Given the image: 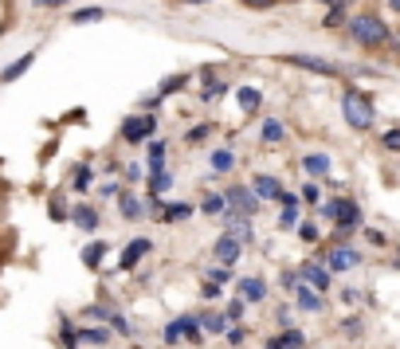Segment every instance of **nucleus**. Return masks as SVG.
<instances>
[{"mask_svg": "<svg viewBox=\"0 0 400 349\" xmlns=\"http://www.w3.org/2000/svg\"><path fill=\"white\" fill-rule=\"evenodd\" d=\"M389 8H392V12H400V0H389Z\"/></svg>", "mask_w": 400, "mask_h": 349, "instance_id": "nucleus-42", "label": "nucleus"}, {"mask_svg": "<svg viewBox=\"0 0 400 349\" xmlns=\"http://www.w3.org/2000/svg\"><path fill=\"white\" fill-rule=\"evenodd\" d=\"M32 63H35V52H28V55H20V59H16V63H8V67L0 71V79H4V83H16V79H20V75H24V71H28V67H32Z\"/></svg>", "mask_w": 400, "mask_h": 349, "instance_id": "nucleus-9", "label": "nucleus"}, {"mask_svg": "<svg viewBox=\"0 0 400 349\" xmlns=\"http://www.w3.org/2000/svg\"><path fill=\"white\" fill-rule=\"evenodd\" d=\"M302 345H307V338H302V333H298V330H287V333H282V338H275V341H271V345H267V349H302Z\"/></svg>", "mask_w": 400, "mask_h": 349, "instance_id": "nucleus-16", "label": "nucleus"}, {"mask_svg": "<svg viewBox=\"0 0 400 349\" xmlns=\"http://www.w3.org/2000/svg\"><path fill=\"white\" fill-rule=\"evenodd\" d=\"M188 216H193V208H188V205H169V208H165V220H173V224L188 220Z\"/></svg>", "mask_w": 400, "mask_h": 349, "instance_id": "nucleus-25", "label": "nucleus"}, {"mask_svg": "<svg viewBox=\"0 0 400 349\" xmlns=\"http://www.w3.org/2000/svg\"><path fill=\"white\" fill-rule=\"evenodd\" d=\"M396 267H400V259H396Z\"/></svg>", "mask_w": 400, "mask_h": 349, "instance_id": "nucleus-45", "label": "nucleus"}, {"mask_svg": "<svg viewBox=\"0 0 400 349\" xmlns=\"http://www.w3.org/2000/svg\"><path fill=\"white\" fill-rule=\"evenodd\" d=\"M232 161H236V157H232L228 149H216V154H212V169H220V173H228Z\"/></svg>", "mask_w": 400, "mask_h": 349, "instance_id": "nucleus-26", "label": "nucleus"}, {"mask_svg": "<svg viewBox=\"0 0 400 349\" xmlns=\"http://www.w3.org/2000/svg\"><path fill=\"white\" fill-rule=\"evenodd\" d=\"M256 196L259 200H275V196H282V185L275 177H256Z\"/></svg>", "mask_w": 400, "mask_h": 349, "instance_id": "nucleus-10", "label": "nucleus"}, {"mask_svg": "<svg viewBox=\"0 0 400 349\" xmlns=\"http://www.w3.org/2000/svg\"><path fill=\"white\" fill-rule=\"evenodd\" d=\"M349 32H353V40L361 43V47H381V43H389V28H384L381 16H358L349 20Z\"/></svg>", "mask_w": 400, "mask_h": 349, "instance_id": "nucleus-1", "label": "nucleus"}, {"mask_svg": "<svg viewBox=\"0 0 400 349\" xmlns=\"http://www.w3.org/2000/svg\"><path fill=\"white\" fill-rule=\"evenodd\" d=\"M35 4H43V8H59V4H67V0H35Z\"/></svg>", "mask_w": 400, "mask_h": 349, "instance_id": "nucleus-40", "label": "nucleus"}, {"mask_svg": "<svg viewBox=\"0 0 400 349\" xmlns=\"http://www.w3.org/2000/svg\"><path fill=\"white\" fill-rule=\"evenodd\" d=\"M75 188H91V169H79L75 173Z\"/></svg>", "mask_w": 400, "mask_h": 349, "instance_id": "nucleus-35", "label": "nucleus"}, {"mask_svg": "<svg viewBox=\"0 0 400 349\" xmlns=\"http://www.w3.org/2000/svg\"><path fill=\"white\" fill-rule=\"evenodd\" d=\"M145 251H149V239H145V236H142V239H134V244L126 247V256H122V267H126V271H130V267H134L137 259L145 256Z\"/></svg>", "mask_w": 400, "mask_h": 349, "instance_id": "nucleus-14", "label": "nucleus"}, {"mask_svg": "<svg viewBox=\"0 0 400 349\" xmlns=\"http://www.w3.org/2000/svg\"><path fill=\"white\" fill-rule=\"evenodd\" d=\"M326 4H330V8H345L349 0H326Z\"/></svg>", "mask_w": 400, "mask_h": 349, "instance_id": "nucleus-41", "label": "nucleus"}, {"mask_svg": "<svg viewBox=\"0 0 400 349\" xmlns=\"http://www.w3.org/2000/svg\"><path fill=\"white\" fill-rule=\"evenodd\" d=\"M122 216H126V220H142V216H145V205L137 200V196L122 193Z\"/></svg>", "mask_w": 400, "mask_h": 349, "instance_id": "nucleus-18", "label": "nucleus"}, {"mask_svg": "<svg viewBox=\"0 0 400 349\" xmlns=\"http://www.w3.org/2000/svg\"><path fill=\"white\" fill-rule=\"evenodd\" d=\"M298 231H302V239H318V228H314V224H302Z\"/></svg>", "mask_w": 400, "mask_h": 349, "instance_id": "nucleus-39", "label": "nucleus"}, {"mask_svg": "<svg viewBox=\"0 0 400 349\" xmlns=\"http://www.w3.org/2000/svg\"><path fill=\"white\" fill-rule=\"evenodd\" d=\"M298 307L302 310H322V298H318L314 287H298Z\"/></svg>", "mask_w": 400, "mask_h": 349, "instance_id": "nucleus-20", "label": "nucleus"}, {"mask_svg": "<svg viewBox=\"0 0 400 349\" xmlns=\"http://www.w3.org/2000/svg\"><path fill=\"white\" fill-rule=\"evenodd\" d=\"M228 236H236L239 244L251 239V224H247V216H228Z\"/></svg>", "mask_w": 400, "mask_h": 349, "instance_id": "nucleus-15", "label": "nucleus"}, {"mask_svg": "<svg viewBox=\"0 0 400 349\" xmlns=\"http://www.w3.org/2000/svg\"><path fill=\"white\" fill-rule=\"evenodd\" d=\"M106 8H79L75 16H71V24H94V20H103Z\"/></svg>", "mask_w": 400, "mask_h": 349, "instance_id": "nucleus-21", "label": "nucleus"}, {"mask_svg": "<svg viewBox=\"0 0 400 349\" xmlns=\"http://www.w3.org/2000/svg\"><path fill=\"white\" fill-rule=\"evenodd\" d=\"M239 4H247V8H259V12H263V8H271L275 0H239Z\"/></svg>", "mask_w": 400, "mask_h": 349, "instance_id": "nucleus-36", "label": "nucleus"}, {"mask_svg": "<svg viewBox=\"0 0 400 349\" xmlns=\"http://www.w3.org/2000/svg\"><path fill=\"white\" fill-rule=\"evenodd\" d=\"M302 275H307V282H310L314 290H326V287H330V271H326V267H318V263H307V271H302Z\"/></svg>", "mask_w": 400, "mask_h": 349, "instance_id": "nucleus-13", "label": "nucleus"}, {"mask_svg": "<svg viewBox=\"0 0 400 349\" xmlns=\"http://www.w3.org/2000/svg\"><path fill=\"white\" fill-rule=\"evenodd\" d=\"M224 208H228V200H224V196H216V193H208L205 205H200V212H205V216H228Z\"/></svg>", "mask_w": 400, "mask_h": 349, "instance_id": "nucleus-19", "label": "nucleus"}, {"mask_svg": "<svg viewBox=\"0 0 400 349\" xmlns=\"http://www.w3.org/2000/svg\"><path fill=\"white\" fill-rule=\"evenodd\" d=\"M338 24H345V8H330L322 16V28H338Z\"/></svg>", "mask_w": 400, "mask_h": 349, "instance_id": "nucleus-29", "label": "nucleus"}, {"mask_svg": "<svg viewBox=\"0 0 400 349\" xmlns=\"http://www.w3.org/2000/svg\"><path fill=\"white\" fill-rule=\"evenodd\" d=\"M358 263H361V256L353 247H338L330 256V271H349V267H358Z\"/></svg>", "mask_w": 400, "mask_h": 349, "instance_id": "nucleus-8", "label": "nucleus"}, {"mask_svg": "<svg viewBox=\"0 0 400 349\" xmlns=\"http://www.w3.org/2000/svg\"><path fill=\"white\" fill-rule=\"evenodd\" d=\"M181 338H185V333H181V326H177V322H173L169 330H165V341H181Z\"/></svg>", "mask_w": 400, "mask_h": 349, "instance_id": "nucleus-37", "label": "nucleus"}, {"mask_svg": "<svg viewBox=\"0 0 400 349\" xmlns=\"http://www.w3.org/2000/svg\"><path fill=\"white\" fill-rule=\"evenodd\" d=\"M149 188H154V193H165V188H169V177H165L161 169L154 173V181H149Z\"/></svg>", "mask_w": 400, "mask_h": 349, "instance_id": "nucleus-33", "label": "nucleus"}, {"mask_svg": "<svg viewBox=\"0 0 400 349\" xmlns=\"http://www.w3.org/2000/svg\"><path fill=\"white\" fill-rule=\"evenodd\" d=\"M220 94H224V83L208 79V86H205V94H200V98H205V103H212V98H220Z\"/></svg>", "mask_w": 400, "mask_h": 349, "instance_id": "nucleus-31", "label": "nucleus"}, {"mask_svg": "<svg viewBox=\"0 0 400 349\" xmlns=\"http://www.w3.org/2000/svg\"><path fill=\"white\" fill-rule=\"evenodd\" d=\"M392 43H396V52H400V35H396V40H392Z\"/></svg>", "mask_w": 400, "mask_h": 349, "instance_id": "nucleus-43", "label": "nucleus"}, {"mask_svg": "<svg viewBox=\"0 0 400 349\" xmlns=\"http://www.w3.org/2000/svg\"><path fill=\"white\" fill-rule=\"evenodd\" d=\"M224 200H228V208H236V212H244V216H251L256 212V205H259V196H256V188H228V196H224Z\"/></svg>", "mask_w": 400, "mask_h": 349, "instance_id": "nucleus-5", "label": "nucleus"}, {"mask_svg": "<svg viewBox=\"0 0 400 349\" xmlns=\"http://www.w3.org/2000/svg\"><path fill=\"white\" fill-rule=\"evenodd\" d=\"M341 110H345V122L353 130H369L373 126V103H369L361 91H345V98H341Z\"/></svg>", "mask_w": 400, "mask_h": 349, "instance_id": "nucleus-2", "label": "nucleus"}, {"mask_svg": "<svg viewBox=\"0 0 400 349\" xmlns=\"http://www.w3.org/2000/svg\"><path fill=\"white\" fill-rule=\"evenodd\" d=\"M384 149H400V130H389V134H384Z\"/></svg>", "mask_w": 400, "mask_h": 349, "instance_id": "nucleus-34", "label": "nucleus"}, {"mask_svg": "<svg viewBox=\"0 0 400 349\" xmlns=\"http://www.w3.org/2000/svg\"><path fill=\"white\" fill-rule=\"evenodd\" d=\"M259 103H263V98H259V91H251V86H239V106H244V110H256Z\"/></svg>", "mask_w": 400, "mask_h": 349, "instance_id": "nucleus-23", "label": "nucleus"}, {"mask_svg": "<svg viewBox=\"0 0 400 349\" xmlns=\"http://www.w3.org/2000/svg\"><path fill=\"white\" fill-rule=\"evenodd\" d=\"M282 134H287V130H282L279 118H267L263 122V142H282Z\"/></svg>", "mask_w": 400, "mask_h": 349, "instance_id": "nucleus-22", "label": "nucleus"}, {"mask_svg": "<svg viewBox=\"0 0 400 349\" xmlns=\"http://www.w3.org/2000/svg\"><path fill=\"white\" fill-rule=\"evenodd\" d=\"M188 4H205V0H188Z\"/></svg>", "mask_w": 400, "mask_h": 349, "instance_id": "nucleus-44", "label": "nucleus"}, {"mask_svg": "<svg viewBox=\"0 0 400 349\" xmlns=\"http://www.w3.org/2000/svg\"><path fill=\"white\" fill-rule=\"evenodd\" d=\"M322 212L330 216V220H338L341 228H349V224H358V205H353V200H330V205H326Z\"/></svg>", "mask_w": 400, "mask_h": 349, "instance_id": "nucleus-6", "label": "nucleus"}, {"mask_svg": "<svg viewBox=\"0 0 400 349\" xmlns=\"http://www.w3.org/2000/svg\"><path fill=\"white\" fill-rule=\"evenodd\" d=\"M181 333H185V341H200V326H196V318H181Z\"/></svg>", "mask_w": 400, "mask_h": 349, "instance_id": "nucleus-24", "label": "nucleus"}, {"mask_svg": "<svg viewBox=\"0 0 400 349\" xmlns=\"http://www.w3.org/2000/svg\"><path fill=\"white\" fill-rule=\"evenodd\" d=\"M282 59H287L290 67L314 71V75H326V79H333V75H338V67H333V63H326V59H318V55H282Z\"/></svg>", "mask_w": 400, "mask_h": 349, "instance_id": "nucleus-4", "label": "nucleus"}, {"mask_svg": "<svg viewBox=\"0 0 400 349\" xmlns=\"http://www.w3.org/2000/svg\"><path fill=\"white\" fill-rule=\"evenodd\" d=\"M263 294H267V290H263V282H259V279H244V282H239V298H244V302H259Z\"/></svg>", "mask_w": 400, "mask_h": 349, "instance_id": "nucleus-17", "label": "nucleus"}, {"mask_svg": "<svg viewBox=\"0 0 400 349\" xmlns=\"http://www.w3.org/2000/svg\"><path fill=\"white\" fill-rule=\"evenodd\" d=\"M79 338L91 341V345H106V341H110V333H106V330H83Z\"/></svg>", "mask_w": 400, "mask_h": 349, "instance_id": "nucleus-28", "label": "nucleus"}, {"mask_svg": "<svg viewBox=\"0 0 400 349\" xmlns=\"http://www.w3.org/2000/svg\"><path fill=\"white\" fill-rule=\"evenodd\" d=\"M239 251H244V244H239L236 236H224L220 244H216V259H220L224 267H228V263H236V259H239Z\"/></svg>", "mask_w": 400, "mask_h": 349, "instance_id": "nucleus-7", "label": "nucleus"}, {"mask_svg": "<svg viewBox=\"0 0 400 349\" xmlns=\"http://www.w3.org/2000/svg\"><path fill=\"white\" fill-rule=\"evenodd\" d=\"M71 220H75L83 231H94V228H98V212H94V208H86V205H79L75 212H71Z\"/></svg>", "mask_w": 400, "mask_h": 349, "instance_id": "nucleus-12", "label": "nucleus"}, {"mask_svg": "<svg viewBox=\"0 0 400 349\" xmlns=\"http://www.w3.org/2000/svg\"><path fill=\"white\" fill-rule=\"evenodd\" d=\"M103 251H106V244H91V247H86V251H83V263H98V259H103Z\"/></svg>", "mask_w": 400, "mask_h": 349, "instance_id": "nucleus-30", "label": "nucleus"}, {"mask_svg": "<svg viewBox=\"0 0 400 349\" xmlns=\"http://www.w3.org/2000/svg\"><path fill=\"white\" fill-rule=\"evenodd\" d=\"M154 130H157V118H145V114L122 122V137H126V142H145Z\"/></svg>", "mask_w": 400, "mask_h": 349, "instance_id": "nucleus-3", "label": "nucleus"}, {"mask_svg": "<svg viewBox=\"0 0 400 349\" xmlns=\"http://www.w3.org/2000/svg\"><path fill=\"white\" fill-rule=\"evenodd\" d=\"M181 86H185V75H173L161 83V94H173V91H181Z\"/></svg>", "mask_w": 400, "mask_h": 349, "instance_id": "nucleus-32", "label": "nucleus"}, {"mask_svg": "<svg viewBox=\"0 0 400 349\" xmlns=\"http://www.w3.org/2000/svg\"><path fill=\"white\" fill-rule=\"evenodd\" d=\"M302 169H307L310 177H326V173H330V157L326 154H310V157H302Z\"/></svg>", "mask_w": 400, "mask_h": 349, "instance_id": "nucleus-11", "label": "nucleus"}, {"mask_svg": "<svg viewBox=\"0 0 400 349\" xmlns=\"http://www.w3.org/2000/svg\"><path fill=\"white\" fill-rule=\"evenodd\" d=\"M228 279H232L228 267H216V271H212V282H228Z\"/></svg>", "mask_w": 400, "mask_h": 349, "instance_id": "nucleus-38", "label": "nucleus"}, {"mask_svg": "<svg viewBox=\"0 0 400 349\" xmlns=\"http://www.w3.org/2000/svg\"><path fill=\"white\" fill-rule=\"evenodd\" d=\"M161 161H165V145L161 142H154V145H149V169H161Z\"/></svg>", "mask_w": 400, "mask_h": 349, "instance_id": "nucleus-27", "label": "nucleus"}]
</instances>
